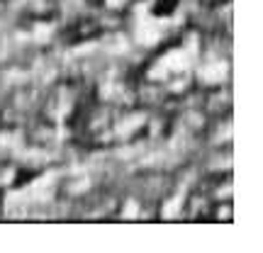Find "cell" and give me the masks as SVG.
<instances>
[{
    "instance_id": "cell-5",
    "label": "cell",
    "mask_w": 263,
    "mask_h": 253,
    "mask_svg": "<svg viewBox=\"0 0 263 253\" xmlns=\"http://www.w3.org/2000/svg\"><path fill=\"white\" fill-rule=\"evenodd\" d=\"M229 0H202V5L210 10H215V8H222V5H227Z\"/></svg>"
},
{
    "instance_id": "cell-2",
    "label": "cell",
    "mask_w": 263,
    "mask_h": 253,
    "mask_svg": "<svg viewBox=\"0 0 263 253\" xmlns=\"http://www.w3.org/2000/svg\"><path fill=\"white\" fill-rule=\"evenodd\" d=\"M54 137H57V124L47 120L44 114H39L37 120L27 127V139L34 146H47V144L54 141Z\"/></svg>"
},
{
    "instance_id": "cell-4",
    "label": "cell",
    "mask_w": 263,
    "mask_h": 253,
    "mask_svg": "<svg viewBox=\"0 0 263 253\" xmlns=\"http://www.w3.org/2000/svg\"><path fill=\"white\" fill-rule=\"evenodd\" d=\"M39 170H20L17 178H15V188H22V185H27L32 178H37Z\"/></svg>"
},
{
    "instance_id": "cell-1",
    "label": "cell",
    "mask_w": 263,
    "mask_h": 253,
    "mask_svg": "<svg viewBox=\"0 0 263 253\" xmlns=\"http://www.w3.org/2000/svg\"><path fill=\"white\" fill-rule=\"evenodd\" d=\"M103 34V27L95 17H76L71 20L66 27H61L59 32V39L68 44V47H76V44H85V42H93Z\"/></svg>"
},
{
    "instance_id": "cell-3",
    "label": "cell",
    "mask_w": 263,
    "mask_h": 253,
    "mask_svg": "<svg viewBox=\"0 0 263 253\" xmlns=\"http://www.w3.org/2000/svg\"><path fill=\"white\" fill-rule=\"evenodd\" d=\"M180 0H154V8H151V15L154 17H171L176 10H178Z\"/></svg>"
},
{
    "instance_id": "cell-6",
    "label": "cell",
    "mask_w": 263,
    "mask_h": 253,
    "mask_svg": "<svg viewBox=\"0 0 263 253\" xmlns=\"http://www.w3.org/2000/svg\"><path fill=\"white\" fill-rule=\"evenodd\" d=\"M88 3H90V5H93V8H100V5H103L105 0H88Z\"/></svg>"
}]
</instances>
